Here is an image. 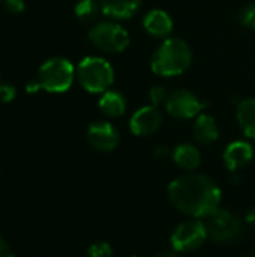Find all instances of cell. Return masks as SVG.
Listing matches in <instances>:
<instances>
[{"label":"cell","mask_w":255,"mask_h":257,"mask_svg":"<svg viewBox=\"0 0 255 257\" xmlns=\"http://www.w3.org/2000/svg\"><path fill=\"white\" fill-rule=\"evenodd\" d=\"M192 62L189 45L180 38H167L153 53L150 66L159 77H176L183 74Z\"/></svg>","instance_id":"obj_2"},{"label":"cell","mask_w":255,"mask_h":257,"mask_svg":"<svg viewBox=\"0 0 255 257\" xmlns=\"http://www.w3.org/2000/svg\"><path fill=\"white\" fill-rule=\"evenodd\" d=\"M204 102H201L195 93L186 89L174 90L168 95V99L165 102V108L174 119H192L200 114L203 110Z\"/></svg>","instance_id":"obj_8"},{"label":"cell","mask_w":255,"mask_h":257,"mask_svg":"<svg viewBox=\"0 0 255 257\" xmlns=\"http://www.w3.org/2000/svg\"><path fill=\"white\" fill-rule=\"evenodd\" d=\"M237 122L246 137L255 139V98L243 99L237 104Z\"/></svg>","instance_id":"obj_17"},{"label":"cell","mask_w":255,"mask_h":257,"mask_svg":"<svg viewBox=\"0 0 255 257\" xmlns=\"http://www.w3.org/2000/svg\"><path fill=\"white\" fill-rule=\"evenodd\" d=\"M149 98H150V102L152 105L158 107L161 104H165L167 99H168V93L165 90V87L162 86H153L150 90H149Z\"/></svg>","instance_id":"obj_20"},{"label":"cell","mask_w":255,"mask_h":257,"mask_svg":"<svg viewBox=\"0 0 255 257\" xmlns=\"http://www.w3.org/2000/svg\"><path fill=\"white\" fill-rule=\"evenodd\" d=\"M155 257H179L174 251H161V253H158Z\"/></svg>","instance_id":"obj_27"},{"label":"cell","mask_w":255,"mask_h":257,"mask_svg":"<svg viewBox=\"0 0 255 257\" xmlns=\"http://www.w3.org/2000/svg\"><path fill=\"white\" fill-rule=\"evenodd\" d=\"M161 125H162V114L155 105L138 108L129 120V128L132 134L140 137L155 134L161 128Z\"/></svg>","instance_id":"obj_10"},{"label":"cell","mask_w":255,"mask_h":257,"mask_svg":"<svg viewBox=\"0 0 255 257\" xmlns=\"http://www.w3.org/2000/svg\"><path fill=\"white\" fill-rule=\"evenodd\" d=\"M168 199L185 215L209 218L219 209L221 190L204 175H183L168 185Z\"/></svg>","instance_id":"obj_1"},{"label":"cell","mask_w":255,"mask_h":257,"mask_svg":"<svg viewBox=\"0 0 255 257\" xmlns=\"http://www.w3.org/2000/svg\"><path fill=\"white\" fill-rule=\"evenodd\" d=\"M146 32L155 38H167L173 32V20L162 9H152L143 20Z\"/></svg>","instance_id":"obj_12"},{"label":"cell","mask_w":255,"mask_h":257,"mask_svg":"<svg viewBox=\"0 0 255 257\" xmlns=\"http://www.w3.org/2000/svg\"><path fill=\"white\" fill-rule=\"evenodd\" d=\"M132 257H138V256H132Z\"/></svg>","instance_id":"obj_30"},{"label":"cell","mask_w":255,"mask_h":257,"mask_svg":"<svg viewBox=\"0 0 255 257\" xmlns=\"http://www.w3.org/2000/svg\"><path fill=\"white\" fill-rule=\"evenodd\" d=\"M240 23L248 27V29H254L255 30V3L246 5L242 12H240Z\"/></svg>","instance_id":"obj_21"},{"label":"cell","mask_w":255,"mask_h":257,"mask_svg":"<svg viewBox=\"0 0 255 257\" xmlns=\"http://www.w3.org/2000/svg\"><path fill=\"white\" fill-rule=\"evenodd\" d=\"M209 236L219 244H230L239 239L243 233L242 221L225 209H218L209 217L207 223Z\"/></svg>","instance_id":"obj_6"},{"label":"cell","mask_w":255,"mask_h":257,"mask_svg":"<svg viewBox=\"0 0 255 257\" xmlns=\"http://www.w3.org/2000/svg\"><path fill=\"white\" fill-rule=\"evenodd\" d=\"M207 236L206 224L198 220H189L174 229L171 235V245L177 253H189L200 248Z\"/></svg>","instance_id":"obj_7"},{"label":"cell","mask_w":255,"mask_h":257,"mask_svg":"<svg viewBox=\"0 0 255 257\" xmlns=\"http://www.w3.org/2000/svg\"><path fill=\"white\" fill-rule=\"evenodd\" d=\"M101 111L108 117H120L126 111V99L117 90H107L98 102Z\"/></svg>","instance_id":"obj_15"},{"label":"cell","mask_w":255,"mask_h":257,"mask_svg":"<svg viewBox=\"0 0 255 257\" xmlns=\"http://www.w3.org/2000/svg\"><path fill=\"white\" fill-rule=\"evenodd\" d=\"M15 95H17V89L9 84V83H3L0 84V101L2 102H11L15 99Z\"/></svg>","instance_id":"obj_22"},{"label":"cell","mask_w":255,"mask_h":257,"mask_svg":"<svg viewBox=\"0 0 255 257\" xmlns=\"http://www.w3.org/2000/svg\"><path fill=\"white\" fill-rule=\"evenodd\" d=\"M3 3L11 14H21L26 9L24 0H3Z\"/></svg>","instance_id":"obj_23"},{"label":"cell","mask_w":255,"mask_h":257,"mask_svg":"<svg viewBox=\"0 0 255 257\" xmlns=\"http://www.w3.org/2000/svg\"><path fill=\"white\" fill-rule=\"evenodd\" d=\"M168 152H167V149L165 148H159V149H156V152H155V155L156 157H165Z\"/></svg>","instance_id":"obj_28"},{"label":"cell","mask_w":255,"mask_h":257,"mask_svg":"<svg viewBox=\"0 0 255 257\" xmlns=\"http://www.w3.org/2000/svg\"><path fill=\"white\" fill-rule=\"evenodd\" d=\"M254 157V149L248 142H233L224 151V163L230 172H237L246 167Z\"/></svg>","instance_id":"obj_11"},{"label":"cell","mask_w":255,"mask_h":257,"mask_svg":"<svg viewBox=\"0 0 255 257\" xmlns=\"http://www.w3.org/2000/svg\"><path fill=\"white\" fill-rule=\"evenodd\" d=\"M101 12L113 20H128L141 6V0H99Z\"/></svg>","instance_id":"obj_13"},{"label":"cell","mask_w":255,"mask_h":257,"mask_svg":"<svg viewBox=\"0 0 255 257\" xmlns=\"http://www.w3.org/2000/svg\"><path fill=\"white\" fill-rule=\"evenodd\" d=\"M173 160L174 163L183 169V170H195L200 163H201V154L200 151L189 143H183L179 145L174 151H173Z\"/></svg>","instance_id":"obj_16"},{"label":"cell","mask_w":255,"mask_h":257,"mask_svg":"<svg viewBox=\"0 0 255 257\" xmlns=\"http://www.w3.org/2000/svg\"><path fill=\"white\" fill-rule=\"evenodd\" d=\"M245 221H246L248 224H251V226H254L255 227V209H251V211L246 214V217H245Z\"/></svg>","instance_id":"obj_26"},{"label":"cell","mask_w":255,"mask_h":257,"mask_svg":"<svg viewBox=\"0 0 255 257\" xmlns=\"http://www.w3.org/2000/svg\"><path fill=\"white\" fill-rule=\"evenodd\" d=\"M77 71L74 65L65 57H51L44 62L38 71V80L41 81L42 89L51 93L66 92L75 78Z\"/></svg>","instance_id":"obj_4"},{"label":"cell","mask_w":255,"mask_h":257,"mask_svg":"<svg viewBox=\"0 0 255 257\" xmlns=\"http://www.w3.org/2000/svg\"><path fill=\"white\" fill-rule=\"evenodd\" d=\"M90 42L108 53H120L125 51L129 45V33L117 23L113 21H101L95 24L89 32Z\"/></svg>","instance_id":"obj_5"},{"label":"cell","mask_w":255,"mask_h":257,"mask_svg":"<svg viewBox=\"0 0 255 257\" xmlns=\"http://www.w3.org/2000/svg\"><path fill=\"white\" fill-rule=\"evenodd\" d=\"M0 2H3V0H0Z\"/></svg>","instance_id":"obj_31"},{"label":"cell","mask_w":255,"mask_h":257,"mask_svg":"<svg viewBox=\"0 0 255 257\" xmlns=\"http://www.w3.org/2000/svg\"><path fill=\"white\" fill-rule=\"evenodd\" d=\"M87 257H114L113 248L107 242H95L87 250Z\"/></svg>","instance_id":"obj_19"},{"label":"cell","mask_w":255,"mask_h":257,"mask_svg":"<svg viewBox=\"0 0 255 257\" xmlns=\"http://www.w3.org/2000/svg\"><path fill=\"white\" fill-rule=\"evenodd\" d=\"M194 137L201 145H212L219 137V130L215 119L209 114H198L194 122Z\"/></svg>","instance_id":"obj_14"},{"label":"cell","mask_w":255,"mask_h":257,"mask_svg":"<svg viewBox=\"0 0 255 257\" xmlns=\"http://www.w3.org/2000/svg\"><path fill=\"white\" fill-rule=\"evenodd\" d=\"M77 78L83 89L90 93H104L110 90L114 81V71L110 62L102 57H84L77 66Z\"/></svg>","instance_id":"obj_3"},{"label":"cell","mask_w":255,"mask_h":257,"mask_svg":"<svg viewBox=\"0 0 255 257\" xmlns=\"http://www.w3.org/2000/svg\"><path fill=\"white\" fill-rule=\"evenodd\" d=\"M99 11H101V6L96 0H78L74 8L75 17L84 24L92 23L98 17Z\"/></svg>","instance_id":"obj_18"},{"label":"cell","mask_w":255,"mask_h":257,"mask_svg":"<svg viewBox=\"0 0 255 257\" xmlns=\"http://www.w3.org/2000/svg\"><path fill=\"white\" fill-rule=\"evenodd\" d=\"M87 142L89 145L101 152L114 151L120 142L119 131L110 122L98 120L89 125L87 128Z\"/></svg>","instance_id":"obj_9"},{"label":"cell","mask_w":255,"mask_h":257,"mask_svg":"<svg viewBox=\"0 0 255 257\" xmlns=\"http://www.w3.org/2000/svg\"><path fill=\"white\" fill-rule=\"evenodd\" d=\"M39 89H42V86H41V81L36 78V80H32V81H29L27 83V86H26V90H27V93H36Z\"/></svg>","instance_id":"obj_25"},{"label":"cell","mask_w":255,"mask_h":257,"mask_svg":"<svg viewBox=\"0 0 255 257\" xmlns=\"http://www.w3.org/2000/svg\"><path fill=\"white\" fill-rule=\"evenodd\" d=\"M248 257H255V256H248Z\"/></svg>","instance_id":"obj_29"},{"label":"cell","mask_w":255,"mask_h":257,"mask_svg":"<svg viewBox=\"0 0 255 257\" xmlns=\"http://www.w3.org/2000/svg\"><path fill=\"white\" fill-rule=\"evenodd\" d=\"M0 257H14L11 247L8 245V242L2 236H0Z\"/></svg>","instance_id":"obj_24"}]
</instances>
